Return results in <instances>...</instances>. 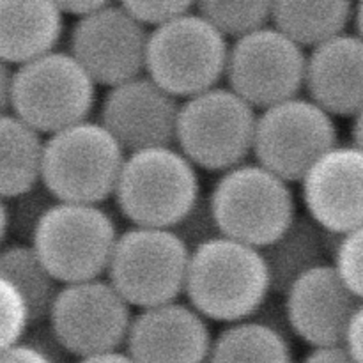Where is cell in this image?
I'll list each match as a JSON object with an SVG mask.
<instances>
[{
	"label": "cell",
	"mask_w": 363,
	"mask_h": 363,
	"mask_svg": "<svg viewBox=\"0 0 363 363\" xmlns=\"http://www.w3.org/2000/svg\"><path fill=\"white\" fill-rule=\"evenodd\" d=\"M269 293L268 269L257 248L220 236L190 250L183 294L206 321H248Z\"/></svg>",
	"instance_id": "1"
},
{
	"label": "cell",
	"mask_w": 363,
	"mask_h": 363,
	"mask_svg": "<svg viewBox=\"0 0 363 363\" xmlns=\"http://www.w3.org/2000/svg\"><path fill=\"white\" fill-rule=\"evenodd\" d=\"M201 195L199 170L172 145L126 155L112 197L133 227L174 230Z\"/></svg>",
	"instance_id": "2"
},
{
	"label": "cell",
	"mask_w": 363,
	"mask_h": 363,
	"mask_svg": "<svg viewBox=\"0 0 363 363\" xmlns=\"http://www.w3.org/2000/svg\"><path fill=\"white\" fill-rule=\"evenodd\" d=\"M124 158L98 121H82L43 142L41 184L55 202L101 206L113 195Z\"/></svg>",
	"instance_id": "3"
},
{
	"label": "cell",
	"mask_w": 363,
	"mask_h": 363,
	"mask_svg": "<svg viewBox=\"0 0 363 363\" xmlns=\"http://www.w3.org/2000/svg\"><path fill=\"white\" fill-rule=\"evenodd\" d=\"M208 201L220 236L257 250L273 243L298 215L291 184L255 162L220 174Z\"/></svg>",
	"instance_id": "4"
},
{
	"label": "cell",
	"mask_w": 363,
	"mask_h": 363,
	"mask_svg": "<svg viewBox=\"0 0 363 363\" xmlns=\"http://www.w3.org/2000/svg\"><path fill=\"white\" fill-rule=\"evenodd\" d=\"M119 238L101 206L55 202L35 225L30 247L59 286L101 279Z\"/></svg>",
	"instance_id": "5"
},
{
	"label": "cell",
	"mask_w": 363,
	"mask_h": 363,
	"mask_svg": "<svg viewBox=\"0 0 363 363\" xmlns=\"http://www.w3.org/2000/svg\"><path fill=\"white\" fill-rule=\"evenodd\" d=\"M257 112L229 87L183 99L174 147L195 167L223 174L252 155Z\"/></svg>",
	"instance_id": "6"
},
{
	"label": "cell",
	"mask_w": 363,
	"mask_h": 363,
	"mask_svg": "<svg viewBox=\"0 0 363 363\" xmlns=\"http://www.w3.org/2000/svg\"><path fill=\"white\" fill-rule=\"evenodd\" d=\"M98 85L64 50H53L13 69L9 112L39 135H53L87 121Z\"/></svg>",
	"instance_id": "7"
},
{
	"label": "cell",
	"mask_w": 363,
	"mask_h": 363,
	"mask_svg": "<svg viewBox=\"0 0 363 363\" xmlns=\"http://www.w3.org/2000/svg\"><path fill=\"white\" fill-rule=\"evenodd\" d=\"M229 41L194 9L149 30L144 74L176 99L218 87L225 77Z\"/></svg>",
	"instance_id": "8"
},
{
	"label": "cell",
	"mask_w": 363,
	"mask_h": 363,
	"mask_svg": "<svg viewBox=\"0 0 363 363\" xmlns=\"http://www.w3.org/2000/svg\"><path fill=\"white\" fill-rule=\"evenodd\" d=\"M188 261L190 248L174 230L131 227L119 233L106 280L131 308L160 307L183 294Z\"/></svg>",
	"instance_id": "9"
},
{
	"label": "cell",
	"mask_w": 363,
	"mask_h": 363,
	"mask_svg": "<svg viewBox=\"0 0 363 363\" xmlns=\"http://www.w3.org/2000/svg\"><path fill=\"white\" fill-rule=\"evenodd\" d=\"M335 145V119L301 96L261 110L255 119V163L289 184L298 183L312 163Z\"/></svg>",
	"instance_id": "10"
},
{
	"label": "cell",
	"mask_w": 363,
	"mask_h": 363,
	"mask_svg": "<svg viewBox=\"0 0 363 363\" xmlns=\"http://www.w3.org/2000/svg\"><path fill=\"white\" fill-rule=\"evenodd\" d=\"M133 312L108 280L60 286L48 312L53 344L77 358L119 351Z\"/></svg>",
	"instance_id": "11"
},
{
	"label": "cell",
	"mask_w": 363,
	"mask_h": 363,
	"mask_svg": "<svg viewBox=\"0 0 363 363\" xmlns=\"http://www.w3.org/2000/svg\"><path fill=\"white\" fill-rule=\"evenodd\" d=\"M307 52L268 25L229 45L227 87L254 110L287 101L303 91Z\"/></svg>",
	"instance_id": "12"
},
{
	"label": "cell",
	"mask_w": 363,
	"mask_h": 363,
	"mask_svg": "<svg viewBox=\"0 0 363 363\" xmlns=\"http://www.w3.org/2000/svg\"><path fill=\"white\" fill-rule=\"evenodd\" d=\"M147 35L121 4L74 21L69 32V55L96 85L110 89L144 74Z\"/></svg>",
	"instance_id": "13"
},
{
	"label": "cell",
	"mask_w": 363,
	"mask_h": 363,
	"mask_svg": "<svg viewBox=\"0 0 363 363\" xmlns=\"http://www.w3.org/2000/svg\"><path fill=\"white\" fill-rule=\"evenodd\" d=\"M179 99L155 84L147 74L106 89L98 123L126 155L144 149L172 147Z\"/></svg>",
	"instance_id": "14"
},
{
	"label": "cell",
	"mask_w": 363,
	"mask_h": 363,
	"mask_svg": "<svg viewBox=\"0 0 363 363\" xmlns=\"http://www.w3.org/2000/svg\"><path fill=\"white\" fill-rule=\"evenodd\" d=\"M305 215L332 236L362 229L363 152L339 144L301 176Z\"/></svg>",
	"instance_id": "15"
},
{
	"label": "cell",
	"mask_w": 363,
	"mask_h": 363,
	"mask_svg": "<svg viewBox=\"0 0 363 363\" xmlns=\"http://www.w3.org/2000/svg\"><path fill=\"white\" fill-rule=\"evenodd\" d=\"M282 296L287 326L311 347L340 346L347 323L363 308L330 264L298 277Z\"/></svg>",
	"instance_id": "16"
},
{
	"label": "cell",
	"mask_w": 363,
	"mask_h": 363,
	"mask_svg": "<svg viewBox=\"0 0 363 363\" xmlns=\"http://www.w3.org/2000/svg\"><path fill=\"white\" fill-rule=\"evenodd\" d=\"M209 323L179 300L133 314L124 351L135 363H208Z\"/></svg>",
	"instance_id": "17"
},
{
	"label": "cell",
	"mask_w": 363,
	"mask_h": 363,
	"mask_svg": "<svg viewBox=\"0 0 363 363\" xmlns=\"http://www.w3.org/2000/svg\"><path fill=\"white\" fill-rule=\"evenodd\" d=\"M303 89L328 116L351 119L363 105V43L346 32L308 52Z\"/></svg>",
	"instance_id": "18"
},
{
	"label": "cell",
	"mask_w": 363,
	"mask_h": 363,
	"mask_svg": "<svg viewBox=\"0 0 363 363\" xmlns=\"http://www.w3.org/2000/svg\"><path fill=\"white\" fill-rule=\"evenodd\" d=\"M64 35V16L55 2L0 0V60L23 66L57 50Z\"/></svg>",
	"instance_id": "19"
},
{
	"label": "cell",
	"mask_w": 363,
	"mask_h": 363,
	"mask_svg": "<svg viewBox=\"0 0 363 363\" xmlns=\"http://www.w3.org/2000/svg\"><path fill=\"white\" fill-rule=\"evenodd\" d=\"M335 238L307 215H296L291 225L268 247L261 248L272 293L284 294L303 273L328 264Z\"/></svg>",
	"instance_id": "20"
},
{
	"label": "cell",
	"mask_w": 363,
	"mask_h": 363,
	"mask_svg": "<svg viewBox=\"0 0 363 363\" xmlns=\"http://www.w3.org/2000/svg\"><path fill=\"white\" fill-rule=\"evenodd\" d=\"M353 2H272L269 25L311 52L315 46L350 32Z\"/></svg>",
	"instance_id": "21"
},
{
	"label": "cell",
	"mask_w": 363,
	"mask_h": 363,
	"mask_svg": "<svg viewBox=\"0 0 363 363\" xmlns=\"http://www.w3.org/2000/svg\"><path fill=\"white\" fill-rule=\"evenodd\" d=\"M43 137L13 116L0 113V199L9 201L41 183Z\"/></svg>",
	"instance_id": "22"
},
{
	"label": "cell",
	"mask_w": 363,
	"mask_h": 363,
	"mask_svg": "<svg viewBox=\"0 0 363 363\" xmlns=\"http://www.w3.org/2000/svg\"><path fill=\"white\" fill-rule=\"evenodd\" d=\"M208 363H294V354L282 330L248 319L227 325L213 339Z\"/></svg>",
	"instance_id": "23"
},
{
	"label": "cell",
	"mask_w": 363,
	"mask_h": 363,
	"mask_svg": "<svg viewBox=\"0 0 363 363\" xmlns=\"http://www.w3.org/2000/svg\"><path fill=\"white\" fill-rule=\"evenodd\" d=\"M0 277L23 298L32 325L46 321L60 286L30 245L14 241L0 247Z\"/></svg>",
	"instance_id": "24"
},
{
	"label": "cell",
	"mask_w": 363,
	"mask_h": 363,
	"mask_svg": "<svg viewBox=\"0 0 363 363\" xmlns=\"http://www.w3.org/2000/svg\"><path fill=\"white\" fill-rule=\"evenodd\" d=\"M195 11L208 20L223 38L234 41L269 25L272 2H225L204 0L195 4Z\"/></svg>",
	"instance_id": "25"
},
{
	"label": "cell",
	"mask_w": 363,
	"mask_h": 363,
	"mask_svg": "<svg viewBox=\"0 0 363 363\" xmlns=\"http://www.w3.org/2000/svg\"><path fill=\"white\" fill-rule=\"evenodd\" d=\"M55 199L46 191L41 183L32 190L6 201L7 208V236H13L16 243H30L35 225Z\"/></svg>",
	"instance_id": "26"
},
{
	"label": "cell",
	"mask_w": 363,
	"mask_h": 363,
	"mask_svg": "<svg viewBox=\"0 0 363 363\" xmlns=\"http://www.w3.org/2000/svg\"><path fill=\"white\" fill-rule=\"evenodd\" d=\"M362 229L335 238L332 250V268L340 282L354 294L363 296L362 277Z\"/></svg>",
	"instance_id": "27"
},
{
	"label": "cell",
	"mask_w": 363,
	"mask_h": 363,
	"mask_svg": "<svg viewBox=\"0 0 363 363\" xmlns=\"http://www.w3.org/2000/svg\"><path fill=\"white\" fill-rule=\"evenodd\" d=\"M30 325L23 298L0 277V351L21 342Z\"/></svg>",
	"instance_id": "28"
},
{
	"label": "cell",
	"mask_w": 363,
	"mask_h": 363,
	"mask_svg": "<svg viewBox=\"0 0 363 363\" xmlns=\"http://www.w3.org/2000/svg\"><path fill=\"white\" fill-rule=\"evenodd\" d=\"M174 233L181 238L184 245L190 250H194L199 245L220 238V230L216 227L215 216L209 208L208 195H201L197 204L191 208V211L179 222V225L174 229Z\"/></svg>",
	"instance_id": "29"
},
{
	"label": "cell",
	"mask_w": 363,
	"mask_h": 363,
	"mask_svg": "<svg viewBox=\"0 0 363 363\" xmlns=\"http://www.w3.org/2000/svg\"><path fill=\"white\" fill-rule=\"evenodd\" d=\"M121 6L138 25H142L149 32L183 16V14L190 13L195 4L170 2V0H160V2H155V0H147V2L135 0V2H121Z\"/></svg>",
	"instance_id": "30"
},
{
	"label": "cell",
	"mask_w": 363,
	"mask_h": 363,
	"mask_svg": "<svg viewBox=\"0 0 363 363\" xmlns=\"http://www.w3.org/2000/svg\"><path fill=\"white\" fill-rule=\"evenodd\" d=\"M0 363H57V360L41 344L21 340L0 351Z\"/></svg>",
	"instance_id": "31"
},
{
	"label": "cell",
	"mask_w": 363,
	"mask_h": 363,
	"mask_svg": "<svg viewBox=\"0 0 363 363\" xmlns=\"http://www.w3.org/2000/svg\"><path fill=\"white\" fill-rule=\"evenodd\" d=\"M363 308L360 312L351 318V321L347 323L346 330L342 333V340H340V347L350 354L357 363H363Z\"/></svg>",
	"instance_id": "32"
},
{
	"label": "cell",
	"mask_w": 363,
	"mask_h": 363,
	"mask_svg": "<svg viewBox=\"0 0 363 363\" xmlns=\"http://www.w3.org/2000/svg\"><path fill=\"white\" fill-rule=\"evenodd\" d=\"M300 363H357L340 346L312 347Z\"/></svg>",
	"instance_id": "33"
},
{
	"label": "cell",
	"mask_w": 363,
	"mask_h": 363,
	"mask_svg": "<svg viewBox=\"0 0 363 363\" xmlns=\"http://www.w3.org/2000/svg\"><path fill=\"white\" fill-rule=\"evenodd\" d=\"M59 11L62 13V16H73L77 20L80 18L89 16V14L96 13L98 9H101L106 2L101 0H66V2H55Z\"/></svg>",
	"instance_id": "34"
},
{
	"label": "cell",
	"mask_w": 363,
	"mask_h": 363,
	"mask_svg": "<svg viewBox=\"0 0 363 363\" xmlns=\"http://www.w3.org/2000/svg\"><path fill=\"white\" fill-rule=\"evenodd\" d=\"M11 80H13V69L0 60V113L9 112Z\"/></svg>",
	"instance_id": "35"
},
{
	"label": "cell",
	"mask_w": 363,
	"mask_h": 363,
	"mask_svg": "<svg viewBox=\"0 0 363 363\" xmlns=\"http://www.w3.org/2000/svg\"><path fill=\"white\" fill-rule=\"evenodd\" d=\"M77 363H135L126 351H110V353L94 354V357L78 358Z\"/></svg>",
	"instance_id": "36"
},
{
	"label": "cell",
	"mask_w": 363,
	"mask_h": 363,
	"mask_svg": "<svg viewBox=\"0 0 363 363\" xmlns=\"http://www.w3.org/2000/svg\"><path fill=\"white\" fill-rule=\"evenodd\" d=\"M347 145L362 149V113L350 119V142H347Z\"/></svg>",
	"instance_id": "37"
},
{
	"label": "cell",
	"mask_w": 363,
	"mask_h": 363,
	"mask_svg": "<svg viewBox=\"0 0 363 363\" xmlns=\"http://www.w3.org/2000/svg\"><path fill=\"white\" fill-rule=\"evenodd\" d=\"M7 240V208L6 201L0 199V247H4V241Z\"/></svg>",
	"instance_id": "38"
}]
</instances>
